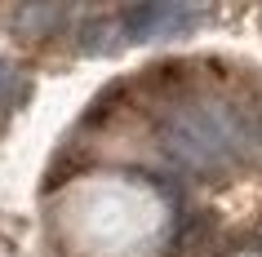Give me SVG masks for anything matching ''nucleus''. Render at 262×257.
Instances as JSON below:
<instances>
[{"instance_id":"1","label":"nucleus","mask_w":262,"mask_h":257,"mask_svg":"<svg viewBox=\"0 0 262 257\" xmlns=\"http://www.w3.org/2000/svg\"><path fill=\"white\" fill-rule=\"evenodd\" d=\"M160 147L169 160H178L191 173H218L249 147L253 129L245 115L222 102H178V107L160 111L156 120Z\"/></svg>"},{"instance_id":"4","label":"nucleus","mask_w":262,"mask_h":257,"mask_svg":"<svg viewBox=\"0 0 262 257\" xmlns=\"http://www.w3.org/2000/svg\"><path fill=\"white\" fill-rule=\"evenodd\" d=\"M111 36H120V27H116V18H89L80 27V49L84 54H98V49H111Z\"/></svg>"},{"instance_id":"3","label":"nucleus","mask_w":262,"mask_h":257,"mask_svg":"<svg viewBox=\"0 0 262 257\" xmlns=\"http://www.w3.org/2000/svg\"><path fill=\"white\" fill-rule=\"evenodd\" d=\"M58 22H62V9L58 5H23L18 9V27L31 31V36H49Z\"/></svg>"},{"instance_id":"5","label":"nucleus","mask_w":262,"mask_h":257,"mask_svg":"<svg viewBox=\"0 0 262 257\" xmlns=\"http://www.w3.org/2000/svg\"><path fill=\"white\" fill-rule=\"evenodd\" d=\"M18 98H23V71L9 58H0V111H9Z\"/></svg>"},{"instance_id":"2","label":"nucleus","mask_w":262,"mask_h":257,"mask_svg":"<svg viewBox=\"0 0 262 257\" xmlns=\"http://www.w3.org/2000/svg\"><path fill=\"white\" fill-rule=\"evenodd\" d=\"M200 22L191 5H129L116 27L124 40H156V36H182Z\"/></svg>"},{"instance_id":"6","label":"nucleus","mask_w":262,"mask_h":257,"mask_svg":"<svg viewBox=\"0 0 262 257\" xmlns=\"http://www.w3.org/2000/svg\"><path fill=\"white\" fill-rule=\"evenodd\" d=\"M258 133H262V129H258Z\"/></svg>"}]
</instances>
